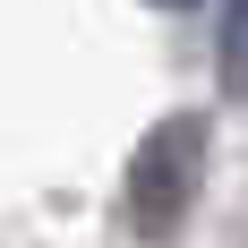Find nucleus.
Listing matches in <instances>:
<instances>
[{"mask_svg": "<svg viewBox=\"0 0 248 248\" xmlns=\"http://www.w3.org/2000/svg\"><path fill=\"white\" fill-rule=\"evenodd\" d=\"M205 188V120L197 111H171L154 120L128 154V180H120V205H128V231L137 240H171L188 223V205Z\"/></svg>", "mask_w": 248, "mask_h": 248, "instance_id": "1", "label": "nucleus"}, {"mask_svg": "<svg viewBox=\"0 0 248 248\" xmlns=\"http://www.w3.org/2000/svg\"><path fill=\"white\" fill-rule=\"evenodd\" d=\"M214 60H223V94H240V103H248V0H223Z\"/></svg>", "mask_w": 248, "mask_h": 248, "instance_id": "2", "label": "nucleus"}, {"mask_svg": "<svg viewBox=\"0 0 248 248\" xmlns=\"http://www.w3.org/2000/svg\"><path fill=\"white\" fill-rule=\"evenodd\" d=\"M154 9H188V0H154Z\"/></svg>", "mask_w": 248, "mask_h": 248, "instance_id": "3", "label": "nucleus"}]
</instances>
